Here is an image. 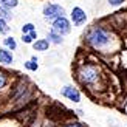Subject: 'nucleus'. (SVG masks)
Masks as SVG:
<instances>
[{
	"label": "nucleus",
	"instance_id": "f257e3e1",
	"mask_svg": "<svg viewBox=\"0 0 127 127\" xmlns=\"http://www.w3.org/2000/svg\"><path fill=\"white\" fill-rule=\"evenodd\" d=\"M82 39H84V43L90 50H93L96 53H102V54L112 53L118 45L116 36L113 34V31L101 23H95L92 27H88L85 30L84 36H82Z\"/></svg>",
	"mask_w": 127,
	"mask_h": 127
},
{
	"label": "nucleus",
	"instance_id": "a211bd4d",
	"mask_svg": "<svg viewBox=\"0 0 127 127\" xmlns=\"http://www.w3.org/2000/svg\"><path fill=\"white\" fill-rule=\"evenodd\" d=\"M58 127H87V124L81 123V121H68V123H64Z\"/></svg>",
	"mask_w": 127,
	"mask_h": 127
},
{
	"label": "nucleus",
	"instance_id": "4468645a",
	"mask_svg": "<svg viewBox=\"0 0 127 127\" xmlns=\"http://www.w3.org/2000/svg\"><path fill=\"white\" fill-rule=\"evenodd\" d=\"M9 31H11L9 22H8V20H3V19H0V34H2V36H8Z\"/></svg>",
	"mask_w": 127,
	"mask_h": 127
},
{
	"label": "nucleus",
	"instance_id": "6ab92c4d",
	"mask_svg": "<svg viewBox=\"0 0 127 127\" xmlns=\"http://www.w3.org/2000/svg\"><path fill=\"white\" fill-rule=\"evenodd\" d=\"M22 42L25 43V45H31L34 40H33V37H31L30 34H22Z\"/></svg>",
	"mask_w": 127,
	"mask_h": 127
},
{
	"label": "nucleus",
	"instance_id": "6e6552de",
	"mask_svg": "<svg viewBox=\"0 0 127 127\" xmlns=\"http://www.w3.org/2000/svg\"><path fill=\"white\" fill-rule=\"evenodd\" d=\"M14 64V54L11 50L2 47L0 48V65H12Z\"/></svg>",
	"mask_w": 127,
	"mask_h": 127
},
{
	"label": "nucleus",
	"instance_id": "f3484780",
	"mask_svg": "<svg viewBox=\"0 0 127 127\" xmlns=\"http://www.w3.org/2000/svg\"><path fill=\"white\" fill-rule=\"evenodd\" d=\"M34 30H36V25H34V23H31V22L23 23V25H22V28H20L22 34H30L31 31H34Z\"/></svg>",
	"mask_w": 127,
	"mask_h": 127
},
{
	"label": "nucleus",
	"instance_id": "dca6fc26",
	"mask_svg": "<svg viewBox=\"0 0 127 127\" xmlns=\"http://www.w3.org/2000/svg\"><path fill=\"white\" fill-rule=\"evenodd\" d=\"M0 5L12 11L14 8H17V6H19V0H0Z\"/></svg>",
	"mask_w": 127,
	"mask_h": 127
},
{
	"label": "nucleus",
	"instance_id": "7ed1b4c3",
	"mask_svg": "<svg viewBox=\"0 0 127 127\" xmlns=\"http://www.w3.org/2000/svg\"><path fill=\"white\" fill-rule=\"evenodd\" d=\"M33 98V87L28 84L27 79H17L12 82L11 90L8 93V101L11 104H14L16 107H22L31 101Z\"/></svg>",
	"mask_w": 127,
	"mask_h": 127
},
{
	"label": "nucleus",
	"instance_id": "aec40b11",
	"mask_svg": "<svg viewBox=\"0 0 127 127\" xmlns=\"http://www.w3.org/2000/svg\"><path fill=\"white\" fill-rule=\"evenodd\" d=\"M126 0H109V5L113 6V8H116V6H121Z\"/></svg>",
	"mask_w": 127,
	"mask_h": 127
},
{
	"label": "nucleus",
	"instance_id": "f8f14e48",
	"mask_svg": "<svg viewBox=\"0 0 127 127\" xmlns=\"http://www.w3.org/2000/svg\"><path fill=\"white\" fill-rule=\"evenodd\" d=\"M3 47L8 48V50H11V51H16V50H17V40H16L12 36H5V39H3Z\"/></svg>",
	"mask_w": 127,
	"mask_h": 127
},
{
	"label": "nucleus",
	"instance_id": "20e7f679",
	"mask_svg": "<svg viewBox=\"0 0 127 127\" xmlns=\"http://www.w3.org/2000/svg\"><path fill=\"white\" fill-rule=\"evenodd\" d=\"M42 14H43V19H45V20L53 22V20H56V19H59L62 16H67V9L64 8L62 5H59V3L48 2V3L43 5Z\"/></svg>",
	"mask_w": 127,
	"mask_h": 127
},
{
	"label": "nucleus",
	"instance_id": "412c9836",
	"mask_svg": "<svg viewBox=\"0 0 127 127\" xmlns=\"http://www.w3.org/2000/svg\"><path fill=\"white\" fill-rule=\"evenodd\" d=\"M30 36L33 37V40H36V39H39V37H37V31H36V30H34V31H31V33H30Z\"/></svg>",
	"mask_w": 127,
	"mask_h": 127
},
{
	"label": "nucleus",
	"instance_id": "9d476101",
	"mask_svg": "<svg viewBox=\"0 0 127 127\" xmlns=\"http://www.w3.org/2000/svg\"><path fill=\"white\" fill-rule=\"evenodd\" d=\"M9 84H11V74L0 68V93H3Z\"/></svg>",
	"mask_w": 127,
	"mask_h": 127
},
{
	"label": "nucleus",
	"instance_id": "f03ea898",
	"mask_svg": "<svg viewBox=\"0 0 127 127\" xmlns=\"http://www.w3.org/2000/svg\"><path fill=\"white\" fill-rule=\"evenodd\" d=\"M74 76L82 87H87L88 90H98V87H101L104 73L96 62L84 61L76 65Z\"/></svg>",
	"mask_w": 127,
	"mask_h": 127
},
{
	"label": "nucleus",
	"instance_id": "39448f33",
	"mask_svg": "<svg viewBox=\"0 0 127 127\" xmlns=\"http://www.w3.org/2000/svg\"><path fill=\"white\" fill-rule=\"evenodd\" d=\"M51 30L54 33H58L59 36L65 37L71 33V22H70V19L67 16H62L59 19H56V20L51 22Z\"/></svg>",
	"mask_w": 127,
	"mask_h": 127
},
{
	"label": "nucleus",
	"instance_id": "9b49d317",
	"mask_svg": "<svg viewBox=\"0 0 127 127\" xmlns=\"http://www.w3.org/2000/svg\"><path fill=\"white\" fill-rule=\"evenodd\" d=\"M45 39H47L50 43H53V45H62V43H64V37H62V36H59L58 33H54L53 30H50L48 33H47Z\"/></svg>",
	"mask_w": 127,
	"mask_h": 127
},
{
	"label": "nucleus",
	"instance_id": "423d86ee",
	"mask_svg": "<svg viewBox=\"0 0 127 127\" xmlns=\"http://www.w3.org/2000/svg\"><path fill=\"white\" fill-rule=\"evenodd\" d=\"M61 95L73 104H79L82 101V93L79 92V88H76L74 85H64L61 88Z\"/></svg>",
	"mask_w": 127,
	"mask_h": 127
},
{
	"label": "nucleus",
	"instance_id": "0eeeda50",
	"mask_svg": "<svg viewBox=\"0 0 127 127\" xmlns=\"http://www.w3.org/2000/svg\"><path fill=\"white\" fill-rule=\"evenodd\" d=\"M70 22H71V25H74V27H82V25H85L87 22V12L81 8V6H74V8L71 9V12H70Z\"/></svg>",
	"mask_w": 127,
	"mask_h": 127
},
{
	"label": "nucleus",
	"instance_id": "2eb2a0df",
	"mask_svg": "<svg viewBox=\"0 0 127 127\" xmlns=\"http://www.w3.org/2000/svg\"><path fill=\"white\" fill-rule=\"evenodd\" d=\"M0 19H3V20H12V12H11V9H8V8H5V6H2L0 5Z\"/></svg>",
	"mask_w": 127,
	"mask_h": 127
},
{
	"label": "nucleus",
	"instance_id": "ddd939ff",
	"mask_svg": "<svg viewBox=\"0 0 127 127\" xmlns=\"http://www.w3.org/2000/svg\"><path fill=\"white\" fill-rule=\"evenodd\" d=\"M23 67H25V70H28V71H37V70H39V61L28 59L27 62H23Z\"/></svg>",
	"mask_w": 127,
	"mask_h": 127
},
{
	"label": "nucleus",
	"instance_id": "1a4fd4ad",
	"mask_svg": "<svg viewBox=\"0 0 127 127\" xmlns=\"http://www.w3.org/2000/svg\"><path fill=\"white\" fill-rule=\"evenodd\" d=\"M31 45H33V50H34V51L45 53V51H48V50H50V45H51V43H50L47 39H36L33 43H31Z\"/></svg>",
	"mask_w": 127,
	"mask_h": 127
}]
</instances>
